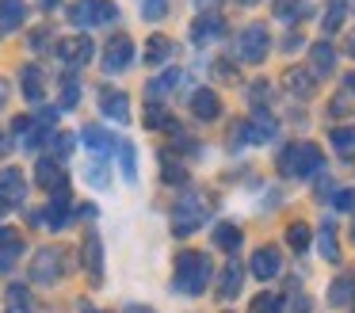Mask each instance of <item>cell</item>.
I'll list each match as a JSON object with an SVG mask.
<instances>
[{
  "instance_id": "obj_9",
  "label": "cell",
  "mask_w": 355,
  "mask_h": 313,
  "mask_svg": "<svg viewBox=\"0 0 355 313\" xmlns=\"http://www.w3.org/2000/svg\"><path fill=\"white\" fill-rule=\"evenodd\" d=\"M58 271H62V252H54V248L39 252V260H35V279H39V282H54Z\"/></svg>"
},
{
  "instance_id": "obj_20",
  "label": "cell",
  "mask_w": 355,
  "mask_h": 313,
  "mask_svg": "<svg viewBox=\"0 0 355 313\" xmlns=\"http://www.w3.org/2000/svg\"><path fill=\"white\" fill-rule=\"evenodd\" d=\"M332 61H336V50H332L329 42L313 46V69H317V76H321V69L329 73V69H332Z\"/></svg>"
},
{
  "instance_id": "obj_3",
  "label": "cell",
  "mask_w": 355,
  "mask_h": 313,
  "mask_svg": "<svg viewBox=\"0 0 355 313\" xmlns=\"http://www.w3.org/2000/svg\"><path fill=\"white\" fill-rule=\"evenodd\" d=\"M202 218H207V203H202V195H180L176 206H172V226H176V233H191V229L202 226Z\"/></svg>"
},
{
  "instance_id": "obj_47",
  "label": "cell",
  "mask_w": 355,
  "mask_h": 313,
  "mask_svg": "<svg viewBox=\"0 0 355 313\" xmlns=\"http://www.w3.org/2000/svg\"><path fill=\"white\" fill-rule=\"evenodd\" d=\"M245 4H252V0H245Z\"/></svg>"
},
{
  "instance_id": "obj_13",
  "label": "cell",
  "mask_w": 355,
  "mask_h": 313,
  "mask_svg": "<svg viewBox=\"0 0 355 313\" xmlns=\"http://www.w3.org/2000/svg\"><path fill=\"white\" fill-rule=\"evenodd\" d=\"M58 53H62L69 65H85V61L92 58V42H88V38H65V42L58 46Z\"/></svg>"
},
{
  "instance_id": "obj_1",
  "label": "cell",
  "mask_w": 355,
  "mask_h": 313,
  "mask_svg": "<svg viewBox=\"0 0 355 313\" xmlns=\"http://www.w3.org/2000/svg\"><path fill=\"white\" fill-rule=\"evenodd\" d=\"M207 279H210V260L202 252H184L176 264V287L184 294H199L207 287Z\"/></svg>"
},
{
  "instance_id": "obj_38",
  "label": "cell",
  "mask_w": 355,
  "mask_h": 313,
  "mask_svg": "<svg viewBox=\"0 0 355 313\" xmlns=\"http://www.w3.org/2000/svg\"><path fill=\"white\" fill-rule=\"evenodd\" d=\"M164 180H168V183H184V180H187V172L176 164V160H164Z\"/></svg>"
},
{
  "instance_id": "obj_22",
  "label": "cell",
  "mask_w": 355,
  "mask_h": 313,
  "mask_svg": "<svg viewBox=\"0 0 355 313\" xmlns=\"http://www.w3.org/2000/svg\"><path fill=\"white\" fill-rule=\"evenodd\" d=\"M241 290V264H230L222 275V298H233Z\"/></svg>"
},
{
  "instance_id": "obj_45",
  "label": "cell",
  "mask_w": 355,
  "mask_h": 313,
  "mask_svg": "<svg viewBox=\"0 0 355 313\" xmlns=\"http://www.w3.org/2000/svg\"><path fill=\"white\" fill-rule=\"evenodd\" d=\"M42 4H46V8H50V4H58V0H42Z\"/></svg>"
},
{
  "instance_id": "obj_34",
  "label": "cell",
  "mask_w": 355,
  "mask_h": 313,
  "mask_svg": "<svg viewBox=\"0 0 355 313\" xmlns=\"http://www.w3.org/2000/svg\"><path fill=\"white\" fill-rule=\"evenodd\" d=\"M286 84H291V92H298V96H309V92H313V84L302 73H294V69H291V76H286Z\"/></svg>"
},
{
  "instance_id": "obj_33",
  "label": "cell",
  "mask_w": 355,
  "mask_h": 313,
  "mask_svg": "<svg viewBox=\"0 0 355 313\" xmlns=\"http://www.w3.org/2000/svg\"><path fill=\"white\" fill-rule=\"evenodd\" d=\"M164 8H168V0H141V15L146 19H161Z\"/></svg>"
},
{
  "instance_id": "obj_24",
  "label": "cell",
  "mask_w": 355,
  "mask_h": 313,
  "mask_svg": "<svg viewBox=\"0 0 355 313\" xmlns=\"http://www.w3.org/2000/svg\"><path fill=\"white\" fill-rule=\"evenodd\" d=\"M168 53H172V42H168V38H149V50H146V61H149V65L164 61Z\"/></svg>"
},
{
  "instance_id": "obj_28",
  "label": "cell",
  "mask_w": 355,
  "mask_h": 313,
  "mask_svg": "<svg viewBox=\"0 0 355 313\" xmlns=\"http://www.w3.org/2000/svg\"><path fill=\"white\" fill-rule=\"evenodd\" d=\"M85 145H92V149H111V137L103 134L100 126H88L85 130Z\"/></svg>"
},
{
  "instance_id": "obj_46",
  "label": "cell",
  "mask_w": 355,
  "mask_h": 313,
  "mask_svg": "<svg viewBox=\"0 0 355 313\" xmlns=\"http://www.w3.org/2000/svg\"><path fill=\"white\" fill-rule=\"evenodd\" d=\"M0 210H4V203H0Z\"/></svg>"
},
{
  "instance_id": "obj_17",
  "label": "cell",
  "mask_w": 355,
  "mask_h": 313,
  "mask_svg": "<svg viewBox=\"0 0 355 313\" xmlns=\"http://www.w3.org/2000/svg\"><path fill=\"white\" fill-rule=\"evenodd\" d=\"M214 244H218V248H225V252H233L241 244V229L230 226V221H222V226L214 229Z\"/></svg>"
},
{
  "instance_id": "obj_27",
  "label": "cell",
  "mask_w": 355,
  "mask_h": 313,
  "mask_svg": "<svg viewBox=\"0 0 355 313\" xmlns=\"http://www.w3.org/2000/svg\"><path fill=\"white\" fill-rule=\"evenodd\" d=\"M321 252H324V260H340V248H336V233H332V226L321 229Z\"/></svg>"
},
{
  "instance_id": "obj_16",
  "label": "cell",
  "mask_w": 355,
  "mask_h": 313,
  "mask_svg": "<svg viewBox=\"0 0 355 313\" xmlns=\"http://www.w3.org/2000/svg\"><path fill=\"white\" fill-rule=\"evenodd\" d=\"M19 248H24V241H19L16 233H0V271H4V267H12V264H16Z\"/></svg>"
},
{
  "instance_id": "obj_48",
  "label": "cell",
  "mask_w": 355,
  "mask_h": 313,
  "mask_svg": "<svg viewBox=\"0 0 355 313\" xmlns=\"http://www.w3.org/2000/svg\"><path fill=\"white\" fill-rule=\"evenodd\" d=\"M0 149H4V142H0Z\"/></svg>"
},
{
  "instance_id": "obj_31",
  "label": "cell",
  "mask_w": 355,
  "mask_h": 313,
  "mask_svg": "<svg viewBox=\"0 0 355 313\" xmlns=\"http://www.w3.org/2000/svg\"><path fill=\"white\" fill-rule=\"evenodd\" d=\"M271 134H275V122H252L248 126V142H268Z\"/></svg>"
},
{
  "instance_id": "obj_29",
  "label": "cell",
  "mask_w": 355,
  "mask_h": 313,
  "mask_svg": "<svg viewBox=\"0 0 355 313\" xmlns=\"http://www.w3.org/2000/svg\"><path fill=\"white\" fill-rule=\"evenodd\" d=\"M340 23H344V0H332L329 15H324V31H336Z\"/></svg>"
},
{
  "instance_id": "obj_39",
  "label": "cell",
  "mask_w": 355,
  "mask_h": 313,
  "mask_svg": "<svg viewBox=\"0 0 355 313\" xmlns=\"http://www.w3.org/2000/svg\"><path fill=\"white\" fill-rule=\"evenodd\" d=\"M176 84H180V73H176V69H168V73H164L161 81H153L149 88H153V92H164V88H176Z\"/></svg>"
},
{
  "instance_id": "obj_2",
  "label": "cell",
  "mask_w": 355,
  "mask_h": 313,
  "mask_svg": "<svg viewBox=\"0 0 355 313\" xmlns=\"http://www.w3.org/2000/svg\"><path fill=\"white\" fill-rule=\"evenodd\" d=\"M279 164H283L286 176H309L317 164H321V149H317L313 142H294L291 149L279 157Z\"/></svg>"
},
{
  "instance_id": "obj_23",
  "label": "cell",
  "mask_w": 355,
  "mask_h": 313,
  "mask_svg": "<svg viewBox=\"0 0 355 313\" xmlns=\"http://www.w3.org/2000/svg\"><path fill=\"white\" fill-rule=\"evenodd\" d=\"M27 305H31L27 287H8V313H27Z\"/></svg>"
},
{
  "instance_id": "obj_15",
  "label": "cell",
  "mask_w": 355,
  "mask_h": 313,
  "mask_svg": "<svg viewBox=\"0 0 355 313\" xmlns=\"http://www.w3.org/2000/svg\"><path fill=\"white\" fill-rule=\"evenodd\" d=\"M27 15L24 0H0V27H19Z\"/></svg>"
},
{
  "instance_id": "obj_36",
  "label": "cell",
  "mask_w": 355,
  "mask_h": 313,
  "mask_svg": "<svg viewBox=\"0 0 355 313\" xmlns=\"http://www.w3.org/2000/svg\"><path fill=\"white\" fill-rule=\"evenodd\" d=\"M115 4H111V0H96V23H111L115 19Z\"/></svg>"
},
{
  "instance_id": "obj_12",
  "label": "cell",
  "mask_w": 355,
  "mask_h": 313,
  "mask_svg": "<svg viewBox=\"0 0 355 313\" xmlns=\"http://www.w3.org/2000/svg\"><path fill=\"white\" fill-rule=\"evenodd\" d=\"M24 198V176L16 168H4L0 172V203H19Z\"/></svg>"
},
{
  "instance_id": "obj_44",
  "label": "cell",
  "mask_w": 355,
  "mask_h": 313,
  "mask_svg": "<svg viewBox=\"0 0 355 313\" xmlns=\"http://www.w3.org/2000/svg\"><path fill=\"white\" fill-rule=\"evenodd\" d=\"M347 53H355V38H352V42H347Z\"/></svg>"
},
{
  "instance_id": "obj_35",
  "label": "cell",
  "mask_w": 355,
  "mask_h": 313,
  "mask_svg": "<svg viewBox=\"0 0 355 313\" xmlns=\"http://www.w3.org/2000/svg\"><path fill=\"white\" fill-rule=\"evenodd\" d=\"M123 176L126 180H138V168H134V145H123Z\"/></svg>"
},
{
  "instance_id": "obj_5",
  "label": "cell",
  "mask_w": 355,
  "mask_h": 313,
  "mask_svg": "<svg viewBox=\"0 0 355 313\" xmlns=\"http://www.w3.org/2000/svg\"><path fill=\"white\" fill-rule=\"evenodd\" d=\"M130 58H134L130 38H111L107 50H103V69H107V73H123V69L130 65Z\"/></svg>"
},
{
  "instance_id": "obj_6",
  "label": "cell",
  "mask_w": 355,
  "mask_h": 313,
  "mask_svg": "<svg viewBox=\"0 0 355 313\" xmlns=\"http://www.w3.org/2000/svg\"><path fill=\"white\" fill-rule=\"evenodd\" d=\"M42 221H46L50 229H62L65 221H69V187H58V191H54V198H50Z\"/></svg>"
},
{
  "instance_id": "obj_30",
  "label": "cell",
  "mask_w": 355,
  "mask_h": 313,
  "mask_svg": "<svg viewBox=\"0 0 355 313\" xmlns=\"http://www.w3.org/2000/svg\"><path fill=\"white\" fill-rule=\"evenodd\" d=\"M302 8H306L302 0H275V12L283 15V19H298V15H302Z\"/></svg>"
},
{
  "instance_id": "obj_42",
  "label": "cell",
  "mask_w": 355,
  "mask_h": 313,
  "mask_svg": "<svg viewBox=\"0 0 355 313\" xmlns=\"http://www.w3.org/2000/svg\"><path fill=\"white\" fill-rule=\"evenodd\" d=\"M230 69H233V65H230V61H218V76H222V81H230V76H233V73H230Z\"/></svg>"
},
{
  "instance_id": "obj_4",
  "label": "cell",
  "mask_w": 355,
  "mask_h": 313,
  "mask_svg": "<svg viewBox=\"0 0 355 313\" xmlns=\"http://www.w3.org/2000/svg\"><path fill=\"white\" fill-rule=\"evenodd\" d=\"M263 53H268V31H263L260 23H252V27L241 31L237 58L241 61H263Z\"/></svg>"
},
{
  "instance_id": "obj_41",
  "label": "cell",
  "mask_w": 355,
  "mask_h": 313,
  "mask_svg": "<svg viewBox=\"0 0 355 313\" xmlns=\"http://www.w3.org/2000/svg\"><path fill=\"white\" fill-rule=\"evenodd\" d=\"M347 107H352V103H347V96H336V103H332V115H347Z\"/></svg>"
},
{
  "instance_id": "obj_43",
  "label": "cell",
  "mask_w": 355,
  "mask_h": 313,
  "mask_svg": "<svg viewBox=\"0 0 355 313\" xmlns=\"http://www.w3.org/2000/svg\"><path fill=\"white\" fill-rule=\"evenodd\" d=\"M4 99H8V84L0 81V103H4Z\"/></svg>"
},
{
  "instance_id": "obj_19",
  "label": "cell",
  "mask_w": 355,
  "mask_h": 313,
  "mask_svg": "<svg viewBox=\"0 0 355 313\" xmlns=\"http://www.w3.org/2000/svg\"><path fill=\"white\" fill-rule=\"evenodd\" d=\"M85 264H88V271H92V275H100V237H96V233L85 237Z\"/></svg>"
},
{
  "instance_id": "obj_40",
  "label": "cell",
  "mask_w": 355,
  "mask_h": 313,
  "mask_svg": "<svg viewBox=\"0 0 355 313\" xmlns=\"http://www.w3.org/2000/svg\"><path fill=\"white\" fill-rule=\"evenodd\" d=\"M88 183H92V187H107V168H88Z\"/></svg>"
},
{
  "instance_id": "obj_18",
  "label": "cell",
  "mask_w": 355,
  "mask_h": 313,
  "mask_svg": "<svg viewBox=\"0 0 355 313\" xmlns=\"http://www.w3.org/2000/svg\"><path fill=\"white\" fill-rule=\"evenodd\" d=\"M69 19L77 23V27H88V23H96V0H77V4L69 8Z\"/></svg>"
},
{
  "instance_id": "obj_10",
  "label": "cell",
  "mask_w": 355,
  "mask_h": 313,
  "mask_svg": "<svg viewBox=\"0 0 355 313\" xmlns=\"http://www.w3.org/2000/svg\"><path fill=\"white\" fill-rule=\"evenodd\" d=\"M279 264H283V260H279L275 248H260V252L252 256V275H256V279H275V275H279Z\"/></svg>"
},
{
  "instance_id": "obj_11",
  "label": "cell",
  "mask_w": 355,
  "mask_h": 313,
  "mask_svg": "<svg viewBox=\"0 0 355 313\" xmlns=\"http://www.w3.org/2000/svg\"><path fill=\"white\" fill-rule=\"evenodd\" d=\"M191 111L199 115V119L210 122V119H218V115H222V103H218V96H214L210 88H199V92L191 96Z\"/></svg>"
},
{
  "instance_id": "obj_21",
  "label": "cell",
  "mask_w": 355,
  "mask_h": 313,
  "mask_svg": "<svg viewBox=\"0 0 355 313\" xmlns=\"http://www.w3.org/2000/svg\"><path fill=\"white\" fill-rule=\"evenodd\" d=\"M24 92H27V99H35V103L42 99V73L39 69H24Z\"/></svg>"
},
{
  "instance_id": "obj_25",
  "label": "cell",
  "mask_w": 355,
  "mask_h": 313,
  "mask_svg": "<svg viewBox=\"0 0 355 313\" xmlns=\"http://www.w3.org/2000/svg\"><path fill=\"white\" fill-rule=\"evenodd\" d=\"M332 145H336L340 153H355V130H352V126L332 130Z\"/></svg>"
},
{
  "instance_id": "obj_14",
  "label": "cell",
  "mask_w": 355,
  "mask_h": 313,
  "mask_svg": "<svg viewBox=\"0 0 355 313\" xmlns=\"http://www.w3.org/2000/svg\"><path fill=\"white\" fill-rule=\"evenodd\" d=\"M35 180H39V187H65V172L58 160H39V168H35Z\"/></svg>"
},
{
  "instance_id": "obj_37",
  "label": "cell",
  "mask_w": 355,
  "mask_h": 313,
  "mask_svg": "<svg viewBox=\"0 0 355 313\" xmlns=\"http://www.w3.org/2000/svg\"><path fill=\"white\" fill-rule=\"evenodd\" d=\"M77 96H80V84L69 76V81H65V88H62V107H73V103H77Z\"/></svg>"
},
{
  "instance_id": "obj_8",
  "label": "cell",
  "mask_w": 355,
  "mask_h": 313,
  "mask_svg": "<svg viewBox=\"0 0 355 313\" xmlns=\"http://www.w3.org/2000/svg\"><path fill=\"white\" fill-rule=\"evenodd\" d=\"M100 107H103V115H107V119H115V122H130V107H126V96H123V92L103 88V92H100Z\"/></svg>"
},
{
  "instance_id": "obj_26",
  "label": "cell",
  "mask_w": 355,
  "mask_h": 313,
  "mask_svg": "<svg viewBox=\"0 0 355 313\" xmlns=\"http://www.w3.org/2000/svg\"><path fill=\"white\" fill-rule=\"evenodd\" d=\"M279 310H283V298L279 294H260L252 302V313H279Z\"/></svg>"
},
{
  "instance_id": "obj_32",
  "label": "cell",
  "mask_w": 355,
  "mask_h": 313,
  "mask_svg": "<svg viewBox=\"0 0 355 313\" xmlns=\"http://www.w3.org/2000/svg\"><path fill=\"white\" fill-rule=\"evenodd\" d=\"M286 241H291L294 244V248H306V244H309V229L306 226H291V229H286Z\"/></svg>"
},
{
  "instance_id": "obj_7",
  "label": "cell",
  "mask_w": 355,
  "mask_h": 313,
  "mask_svg": "<svg viewBox=\"0 0 355 313\" xmlns=\"http://www.w3.org/2000/svg\"><path fill=\"white\" fill-rule=\"evenodd\" d=\"M222 31H225V23H222V15H214V12H202L199 19L191 23V38H195L199 46L210 42V38H218Z\"/></svg>"
}]
</instances>
